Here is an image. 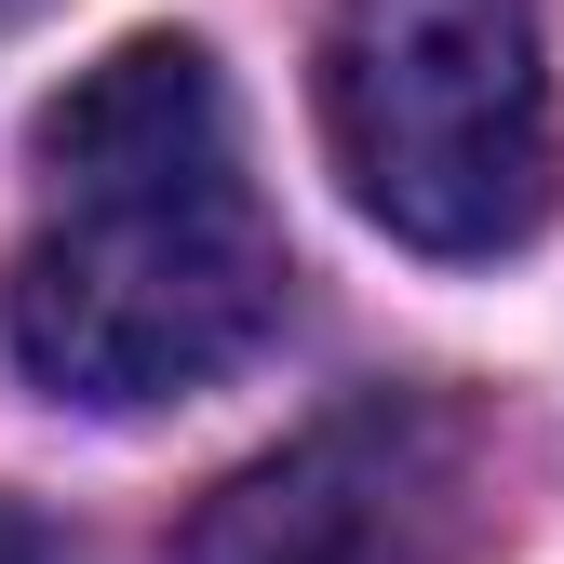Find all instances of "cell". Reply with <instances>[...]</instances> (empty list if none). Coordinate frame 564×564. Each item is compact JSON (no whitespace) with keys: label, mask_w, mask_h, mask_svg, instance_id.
I'll return each mask as SVG.
<instances>
[{"label":"cell","mask_w":564,"mask_h":564,"mask_svg":"<svg viewBox=\"0 0 564 564\" xmlns=\"http://www.w3.org/2000/svg\"><path fill=\"white\" fill-rule=\"evenodd\" d=\"M28 162L54 216L0 269V349L54 403H175L229 377L282 323V229L242 175V108L216 54L149 28L108 41L82 82L28 121Z\"/></svg>","instance_id":"obj_1"},{"label":"cell","mask_w":564,"mask_h":564,"mask_svg":"<svg viewBox=\"0 0 564 564\" xmlns=\"http://www.w3.org/2000/svg\"><path fill=\"white\" fill-rule=\"evenodd\" d=\"M0 564H67V538H54L41 511H0Z\"/></svg>","instance_id":"obj_4"},{"label":"cell","mask_w":564,"mask_h":564,"mask_svg":"<svg viewBox=\"0 0 564 564\" xmlns=\"http://www.w3.org/2000/svg\"><path fill=\"white\" fill-rule=\"evenodd\" d=\"M431 498H444L431 403H364V416H323L282 457L229 470L202 498V524L175 538V564H444Z\"/></svg>","instance_id":"obj_3"},{"label":"cell","mask_w":564,"mask_h":564,"mask_svg":"<svg viewBox=\"0 0 564 564\" xmlns=\"http://www.w3.org/2000/svg\"><path fill=\"white\" fill-rule=\"evenodd\" d=\"M323 149L403 256H524L564 202L538 0H323Z\"/></svg>","instance_id":"obj_2"}]
</instances>
